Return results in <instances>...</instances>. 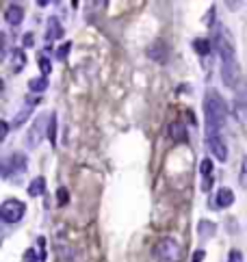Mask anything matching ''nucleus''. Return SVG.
Returning a JSON list of instances; mask_svg holds the SVG:
<instances>
[{"label":"nucleus","instance_id":"nucleus-1","mask_svg":"<svg viewBox=\"0 0 247 262\" xmlns=\"http://www.w3.org/2000/svg\"><path fill=\"white\" fill-rule=\"evenodd\" d=\"M214 44H217V50L221 56V78H224V84L230 89H236L238 82L243 80V76H240V70H238L232 35L224 28H217V32H214Z\"/></svg>","mask_w":247,"mask_h":262},{"label":"nucleus","instance_id":"nucleus-2","mask_svg":"<svg viewBox=\"0 0 247 262\" xmlns=\"http://www.w3.org/2000/svg\"><path fill=\"white\" fill-rule=\"evenodd\" d=\"M204 117H206V136H217L228 120V106L214 89H208L204 96Z\"/></svg>","mask_w":247,"mask_h":262},{"label":"nucleus","instance_id":"nucleus-3","mask_svg":"<svg viewBox=\"0 0 247 262\" xmlns=\"http://www.w3.org/2000/svg\"><path fill=\"white\" fill-rule=\"evenodd\" d=\"M152 256L158 262H180L182 260V247H180L178 240L165 236V238H160L154 243Z\"/></svg>","mask_w":247,"mask_h":262},{"label":"nucleus","instance_id":"nucleus-4","mask_svg":"<svg viewBox=\"0 0 247 262\" xmlns=\"http://www.w3.org/2000/svg\"><path fill=\"white\" fill-rule=\"evenodd\" d=\"M48 124H50V115H37L35 117V124L30 126L28 130V134H26V146L28 148H39V143L44 141V136H48Z\"/></svg>","mask_w":247,"mask_h":262},{"label":"nucleus","instance_id":"nucleus-5","mask_svg":"<svg viewBox=\"0 0 247 262\" xmlns=\"http://www.w3.org/2000/svg\"><path fill=\"white\" fill-rule=\"evenodd\" d=\"M26 212V206L18 200H4L2 206H0V219L4 224H20Z\"/></svg>","mask_w":247,"mask_h":262},{"label":"nucleus","instance_id":"nucleus-6","mask_svg":"<svg viewBox=\"0 0 247 262\" xmlns=\"http://www.w3.org/2000/svg\"><path fill=\"white\" fill-rule=\"evenodd\" d=\"M26 165H28V158H26L24 152H13L9 158L2 160V178L9 180L11 174H24L26 172Z\"/></svg>","mask_w":247,"mask_h":262},{"label":"nucleus","instance_id":"nucleus-7","mask_svg":"<svg viewBox=\"0 0 247 262\" xmlns=\"http://www.w3.org/2000/svg\"><path fill=\"white\" fill-rule=\"evenodd\" d=\"M206 146L214 154V158H217V160H221V162L228 160V148H226V143H224V139H221L219 134L217 136H206Z\"/></svg>","mask_w":247,"mask_h":262},{"label":"nucleus","instance_id":"nucleus-8","mask_svg":"<svg viewBox=\"0 0 247 262\" xmlns=\"http://www.w3.org/2000/svg\"><path fill=\"white\" fill-rule=\"evenodd\" d=\"M24 20V6L22 4H9L4 9V22L11 26H20Z\"/></svg>","mask_w":247,"mask_h":262},{"label":"nucleus","instance_id":"nucleus-9","mask_svg":"<svg viewBox=\"0 0 247 262\" xmlns=\"http://www.w3.org/2000/svg\"><path fill=\"white\" fill-rule=\"evenodd\" d=\"M234 115H236L240 126L247 130V94H238V98L234 100Z\"/></svg>","mask_w":247,"mask_h":262},{"label":"nucleus","instance_id":"nucleus-10","mask_svg":"<svg viewBox=\"0 0 247 262\" xmlns=\"http://www.w3.org/2000/svg\"><path fill=\"white\" fill-rule=\"evenodd\" d=\"M35 104H39V98H37V96H35V98H32V96H30V98H26L24 108L16 115V120H13V126H16V128H18V126H22V124L30 117V113H32V106H35Z\"/></svg>","mask_w":247,"mask_h":262},{"label":"nucleus","instance_id":"nucleus-11","mask_svg":"<svg viewBox=\"0 0 247 262\" xmlns=\"http://www.w3.org/2000/svg\"><path fill=\"white\" fill-rule=\"evenodd\" d=\"M63 37V26L56 18H50L48 20V28H46V42H54V39H61Z\"/></svg>","mask_w":247,"mask_h":262},{"label":"nucleus","instance_id":"nucleus-12","mask_svg":"<svg viewBox=\"0 0 247 262\" xmlns=\"http://www.w3.org/2000/svg\"><path fill=\"white\" fill-rule=\"evenodd\" d=\"M232 204H234V193H232V188H228V186L219 188V191H217V206H219V208H230Z\"/></svg>","mask_w":247,"mask_h":262},{"label":"nucleus","instance_id":"nucleus-13","mask_svg":"<svg viewBox=\"0 0 247 262\" xmlns=\"http://www.w3.org/2000/svg\"><path fill=\"white\" fill-rule=\"evenodd\" d=\"M148 54H150V58H154V61L165 63V61H167V48H165V44H162V42H156L152 48L148 50Z\"/></svg>","mask_w":247,"mask_h":262},{"label":"nucleus","instance_id":"nucleus-14","mask_svg":"<svg viewBox=\"0 0 247 262\" xmlns=\"http://www.w3.org/2000/svg\"><path fill=\"white\" fill-rule=\"evenodd\" d=\"M198 232H200V236L202 238H210V236H214V232H217V226L212 224V221H200L198 224Z\"/></svg>","mask_w":247,"mask_h":262},{"label":"nucleus","instance_id":"nucleus-15","mask_svg":"<svg viewBox=\"0 0 247 262\" xmlns=\"http://www.w3.org/2000/svg\"><path fill=\"white\" fill-rule=\"evenodd\" d=\"M193 50L198 52L200 56H208L210 54V42L204 37H198V39H193Z\"/></svg>","mask_w":247,"mask_h":262},{"label":"nucleus","instance_id":"nucleus-16","mask_svg":"<svg viewBox=\"0 0 247 262\" xmlns=\"http://www.w3.org/2000/svg\"><path fill=\"white\" fill-rule=\"evenodd\" d=\"M46 193V180L39 176V178H35L28 184V195L30 198H37V195H44Z\"/></svg>","mask_w":247,"mask_h":262},{"label":"nucleus","instance_id":"nucleus-17","mask_svg":"<svg viewBox=\"0 0 247 262\" xmlns=\"http://www.w3.org/2000/svg\"><path fill=\"white\" fill-rule=\"evenodd\" d=\"M28 89H30V91H35V94H42V91L48 89V78H46V76L30 78V80H28Z\"/></svg>","mask_w":247,"mask_h":262},{"label":"nucleus","instance_id":"nucleus-18","mask_svg":"<svg viewBox=\"0 0 247 262\" xmlns=\"http://www.w3.org/2000/svg\"><path fill=\"white\" fill-rule=\"evenodd\" d=\"M11 61H13V70L16 72H22L24 65H26V56H24V50H13L11 52Z\"/></svg>","mask_w":247,"mask_h":262},{"label":"nucleus","instance_id":"nucleus-19","mask_svg":"<svg viewBox=\"0 0 247 262\" xmlns=\"http://www.w3.org/2000/svg\"><path fill=\"white\" fill-rule=\"evenodd\" d=\"M172 139L174 141H186V130H184V126H182V124H172Z\"/></svg>","mask_w":247,"mask_h":262},{"label":"nucleus","instance_id":"nucleus-20","mask_svg":"<svg viewBox=\"0 0 247 262\" xmlns=\"http://www.w3.org/2000/svg\"><path fill=\"white\" fill-rule=\"evenodd\" d=\"M48 139L52 148L56 146V113H50V124H48Z\"/></svg>","mask_w":247,"mask_h":262},{"label":"nucleus","instance_id":"nucleus-21","mask_svg":"<svg viewBox=\"0 0 247 262\" xmlns=\"http://www.w3.org/2000/svg\"><path fill=\"white\" fill-rule=\"evenodd\" d=\"M212 169H214V165H212L210 158H204V160H202L200 172H202V176H204V178H210V176H212Z\"/></svg>","mask_w":247,"mask_h":262},{"label":"nucleus","instance_id":"nucleus-22","mask_svg":"<svg viewBox=\"0 0 247 262\" xmlns=\"http://www.w3.org/2000/svg\"><path fill=\"white\" fill-rule=\"evenodd\" d=\"M39 70H42V76H48L50 72H52V63H50V58H46V56L39 58Z\"/></svg>","mask_w":247,"mask_h":262},{"label":"nucleus","instance_id":"nucleus-23","mask_svg":"<svg viewBox=\"0 0 247 262\" xmlns=\"http://www.w3.org/2000/svg\"><path fill=\"white\" fill-rule=\"evenodd\" d=\"M70 50H72V42H68V44H63L61 48L56 50V58H58V61H65V56L70 54Z\"/></svg>","mask_w":247,"mask_h":262},{"label":"nucleus","instance_id":"nucleus-24","mask_svg":"<svg viewBox=\"0 0 247 262\" xmlns=\"http://www.w3.org/2000/svg\"><path fill=\"white\" fill-rule=\"evenodd\" d=\"M240 186L247 188V156L240 162Z\"/></svg>","mask_w":247,"mask_h":262},{"label":"nucleus","instance_id":"nucleus-25","mask_svg":"<svg viewBox=\"0 0 247 262\" xmlns=\"http://www.w3.org/2000/svg\"><path fill=\"white\" fill-rule=\"evenodd\" d=\"M56 198H58V206H65V204H68V188H58V191H56Z\"/></svg>","mask_w":247,"mask_h":262},{"label":"nucleus","instance_id":"nucleus-26","mask_svg":"<svg viewBox=\"0 0 247 262\" xmlns=\"http://www.w3.org/2000/svg\"><path fill=\"white\" fill-rule=\"evenodd\" d=\"M228 262H243V254H240L238 250H232L230 256H228Z\"/></svg>","mask_w":247,"mask_h":262},{"label":"nucleus","instance_id":"nucleus-27","mask_svg":"<svg viewBox=\"0 0 247 262\" xmlns=\"http://www.w3.org/2000/svg\"><path fill=\"white\" fill-rule=\"evenodd\" d=\"M6 134H9V124L2 120V122H0V141H4Z\"/></svg>","mask_w":247,"mask_h":262},{"label":"nucleus","instance_id":"nucleus-28","mask_svg":"<svg viewBox=\"0 0 247 262\" xmlns=\"http://www.w3.org/2000/svg\"><path fill=\"white\" fill-rule=\"evenodd\" d=\"M39 258H37V254H35V250H26V254H24V262H37Z\"/></svg>","mask_w":247,"mask_h":262},{"label":"nucleus","instance_id":"nucleus-29","mask_svg":"<svg viewBox=\"0 0 247 262\" xmlns=\"http://www.w3.org/2000/svg\"><path fill=\"white\" fill-rule=\"evenodd\" d=\"M210 188H212V178H204V184H202V191H210Z\"/></svg>","mask_w":247,"mask_h":262},{"label":"nucleus","instance_id":"nucleus-30","mask_svg":"<svg viewBox=\"0 0 247 262\" xmlns=\"http://www.w3.org/2000/svg\"><path fill=\"white\" fill-rule=\"evenodd\" d=\"M24 46H26V48H30V46H32V32H26V35H24Z\"/></svg>","mask_w":247,"mask_h":262},{"label":"nucleus","instance_id":"nucleus-31","mask_svg":"<svg viewBox=\"0 0 247 262\" xmlns=\"http://www.w3.org/2000/svg\"><path fill=\"white\" fill-rule=\"evenodd\" d=\"M202 260H204V250H198L193 256V262H202Z\"/></svg>","mask_w":247,"mask_h":262}]
</instances>
